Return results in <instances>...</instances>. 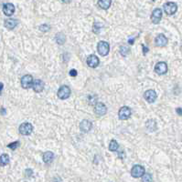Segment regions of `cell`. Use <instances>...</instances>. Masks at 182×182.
Masks as SVG:
<instances>
[{"instance_id":"cell-1","label":"cell","mask_w":182,"mask_h":182,"mask_svg":"<svg viewBox=\"0 0 182 182\" xmlns=\"http://www.w3.org/2000/svg\"><path fill=\"white\" fill-rule=\"evenodd\" d=\"M97 51L103 57L107 56L108 53H109V51H110V46H109V44L107 42H105V41H100L98 43V46H97Z\"/></svg>"},{"instance_id":"cell-2","label":"cell","mask_w":182,"mask_h":182,"mask_svg":"<svg viewBox=\"0 0 182 182\" xmlns=\"http://www.w3.org/2000/svg\"><path fill=\"white\" fill-rule=\"evenodd\" d=\"M19 133L23 136H28L32 133L33 131V126L28 123V122H25V123H22L20 126H19Z\"/></svg>"},{"instance_id":"cell-3","label":"cell","mask_w":182,"mask_h":182,"mask_svg":"<svg viewBox=\"0 0 182 182\" xmlns=\"http://www.w3.org/2000/svg\"><path fill=\"white\" fill-rule=\"evenodd\" d=\"M145 174V169L141 165H135L131 170V175L133 178H142Z\"/></svg>"},{"instance_id":"cell-4","label":"cell","mask_w":182,"mask_h":182,"mask_svg":"<svg viewBox=\"0 0 182 182\" xmlns=\"http://www.w3.org/2000/svg\"><path fill=\"white\" fill-rule=\"evenodd\" d=\"M163 7H164V10H165L166 14L169 15H174L177 12V10H178V5L174 2H168V3H166L164 5Z\"/></svg>"},{"instance_id":"cell-5","label":"cell","mask_w":182,"mask_h":182,"mask_svg":"<svg viewBox=\"0 0 182 182\" xmlns=\"http://www.w3.org/2000/svg\"><path fill=\"white\" fill-rule=\"evenodd\" d=\"M57 96L60 99H67L71 96V89L68 86H61L57 93Z\"/></svg>"},{"instance_id":"cell-6","label":"cell","mask_w":182,"mask_h":182,"mask_svg":"<svg viewBox=\"0 0 182 182\" xmlns=\"http://www.w3.org/2000/svg\"><path fill=\"white\" fill-rule=\"evenodd\" d=\"M33 81L34 80H33V77L31 75H25L21 78V87L24 89H27L32 87Z\"/></svg>"},{"instance_id":"cell-7","label":"cell","mask_w":182,"mask_h":182,"mask_svg":"<svg viewBox=\"0 0 182 182\" xmlns=\"http://www.w3.org/2000/svg\"><path fill=\"white\" fill-rule=\"evenodd\" d=\"M118 116L119 118L121 120H126L130 118L131 116V109L128 107H123L120 108L119 112H118Z\"/></svg>"},{"instance_id":"cell-8","label":"cell","mask_w":182,"mask_h":182,"mask_svg":"<svg viewBox=\"0 0 182 182\" xmlns=\"http://www.w3.org/2000/svg\"><path fill=\"white\" fill-rule=\"evenodd\" d=\"M155 72L158 75H164L168 72V65L166 62H158L155 66Z\"/></svg>"},{"instance_id":"cell-9","label":"cell","mask_w":182,"mask_h":182,"mask_svg":"<svg viewBox=\"0 0 182 182\" xmlns=\"http://www.w3.org/2000/svg\"><path fill=\"white\" fill-rule=\"evenodd\" d=\"M94 112L97 116L101 117V116H104L107 112V108L104 103L98 102L96 103L95 107H94Z\"/></svg>"},{"instance_id":"cell-10","label":"cell","mask_w":182,"mask_h":182,"mask_svg":"<svg viewBox=\"0 0 182 182\" xmlns=\"http://www.w3.org/2000/svg\"><path fill=\"white\" fill-rule=\"evenodd\" d=\"M144 98H146V100L148 102V103H154L158 98V95L156 93L155 90L153 89H149V90H147L144 94Z\"/></svg>"},{"instance_id":"cell-11","label":"cell","mask_w":182,"mask_h":182,"mask_svg":"<svg viewBox=\"0 0 182 182\" xmlns=\"http://www.w3.org/2000/svg\"><path fill=\"white\" fill-rule=\"evenodd\" d=\"M162 18V10L160 8H156L151 15V20L154 24H158Z\"/></svg>"},{"instance_id":"cell-12","label":"cell","mask_w":182,"mask_h":182,"mask_svg":"<svg viewBox=\"0 0 182 182\" xmlns=\"http://www.w3.org/2000/svg\"><path fill=\"white\" fill-rule=\"evenodd\" d=\"M100 61H99V58L97 56L95 55H90L88 57H87V65L90 67H93V68H95L96 67H98Z\"/></svg>"},{"instance_id":"cell-13","label":"cell","mask_w":182,"mask_h":182,"mask_svg":"<svg viewBox=\"0 0 182 182\" xmlns=\"http://www.w3.org/2000/svg\"><path fill=\"white\" fill-rule=\"evenodd\" d=\"M44 86H45V84H44V82L42 81V80H40V79H36V80H34L33 81V84H32V88H33V90L35 91V92H37V93H39V92H41L43 89H44Z\"/></svg>"},{"instance_id":"cell-14","label":"cell","mask_w":182,"mask_h":182,"mask_svg":"<svg viewBox=\"0 0 182 182\" xmlns=\"http://www.w3.org/2000/svg\"><path fill=\"white\" fill-rule=\"evenodd\" d=\"M168 42H169L168 38L163 34H159L155 39V43L158 46H165L168 44Z\"/></svg>"},{"instance_id":"cell-15","label":"cell","mask_w":182,"mask_h":182,"mask_svg":"<svg viewBox=\"0 0 182 182\" xmlns=\"http://www.w3.org/2000/svg\"><path fill=\"white\" fill-rule=\"evenodd\" d=\"M3 12L7 16L12 15L14 14V12H15V5L13 4H11V3L5 4L4 6H3Z\"/></svg>"},{"instance_id":"cell-16","label":"cell","mask_w":182,"mask_h":182,"mask_svg":"<svg viewBox=\"0 0 182 182\" xmlns=\"http://www.w3.org/2000/svg\"><path fill=\"white\" fill-rule=\"evenodd\" d=\"M93 128V123L87 119H84L81 122L80 124V129L82 132H89Z\"/></svg>"},{"instance_id":"cell-17","label":"cell","mask_w":182,"mask_h":182,"mask_svg":"<svg viewBox=\"0 0 182 182\" xmlns=\"http://www.w3.org/2000/svg\"><path fill=\"white\" fill-rule=\"evenodd\" d=\"M17 23L18 21L16 19H13V18H9V19H6L5 21V26L9 29V30H12L14 29L16 26H17Z\"/></svg>"},{"instance_id":"cell-18","label":"cell","mask_w":182,"mask_h":182,"mask_svg":"<svg viewBox=\"0 0 182 182\" xmlns=\"http://www.w3.org/2000/svg\"><path fill=\"white\" fill-rule=\"evenodd\" d=\"M43 161L46 163V164H49L52 162L53 159H54V154L51 152V151H47L43 154Z\"/></svg>"},{"instance_id":"cell-19","label":"cell","mask_w":182,"mask_h":182,"mask_svg":"<svg viewBox=\"0 0 182 182\" xmlns=\"http://www.w3.org/2000/svg\"><path fill=\"white\" fill-rule=\"evenodd\" d=\"M111 4H112V0H99L98 1L99 6L102 9H104V10L108 9L111 6Z\"/></svg>"},{"instance_id":"cell-20","label":"cell","mask_w":182,"mask_h":182,"mask_svg":"<svg viewBox=\"0 0 182 182\" xmlns=\"http://www.w3.org/2000/svg\"><path fill=\"white\" fill-rule=\"evenodd\" d=\"M9 163V156L7 154H3L0 156V166L5 167Z\"/></svg>"},{"instance_id":"cell-21","label":"cell","mask_w":182,"mask_h":182,"mask_svg":"<svg viewBox=\"0 0 182 182\" xmlns=\"http://www.w3.org/2000/svg\"><path fill=\"white\" fill-rule=\"evenodd\" d=\"M66 40V37H65V35L62 34V33H58L56 35V41L59 45H62Z\"/></svg>"},{"instance_id":"cell-22","label":"cell","mask_w":182,"mask_h":182,"mask_svg":"<svg viewBox=\"0 0 182 182\" xmlns=\"http://www.w3.org/2000/svg\"><path fill=\"white\" fill-rule=\"evenodd\" d=\"M118 148H119V145H118L117 141L115 140V139H113V140L110 142V144H109V149H110L111 151H117Z\"/></svg>"},{"instance_id":"cell-23","label":"cell","mask_w":182,"mask_h":182,"mask_svg":"<svg viewBox=\"0 0 182 182\" xmlns=\"http://www.w3.org/2000/svg\"><path fill=\"white\" fill-rule=\"evenodd\" d=\"M129 52H130V49L127 46H121L120 47V53H121L122 56L126 57L129 54Z\"/></svg>"},{"instance_id":"cell-24","label":"cell","mask_w":182,"mask_h":182,"mask_svg":"<svg viewBox=\"0 0 182 182\" xmlns=\"http://www.w3.org/2000/svg\"><path fill=\"white\" fill-rule=\"evenodd\" d=\"M7 147H8L10 149L15 150V149H17V147H19V141H15V142H13V143H10V144H8Z\"/></svg>"},{"instance_id":"cell-25","label":"cell","mask_w":182,"mask_h":182,"mask_svg":"<svg viewBox=\"0 0 182 182\" xmlns=\"http://www.w3.org/2000/svg\"><path fill=\"white\" fill-rule=\"evenodd\" d=\"M50 28V26H48V25H46V24H44V25H41L40 26H39V30L40 31H42V32H47V31H49V29Z\"/></svg>"},{"instance_id":"cell-26","label":"cell","mask_w":182,"mask_h":182,"mask_svg":"<svg viewBox=\"0 0 182 182\" xmlns=\"http://www.w3.org/2000/svg\"><path fill=\"white\" fill-rule=\"evenodd\" d=\"M151 180H152V178L149 174H144L143 181H151Z\"/></svg>"},{"instance_id":"cell-27","label":"cell","mask_w":182,"mask_h":182,"mask_svg":"<svg viewBox=\"0 0 182 182\" xmlns=\"http://www.w3.org/2000/svg\"><path fill=\"white\" fill-rule=\"evenodd\" d=\"M77 74H78V72H77L76 69H71V70L70 71V76H71V77H76Z\"/></svg>"},{"instance_id":"cell-28","label":"cell","mask_w":182,"mask_h":182,"mask_svg":"<svg viewBox=\"0 0 182 182\" xmlns=\"http://www.w3.org/2000/svg\"><path fill=\"white\" fill-rule=\"evenodd\" d=\"M26 174H27V177H31V176H32V174H33V171H32V170H30V169H27V170H26Z\"/></svg>"},{"instance_id":"cell-29","label":"cell","mask_w":182,"mask_h":182,"mask_svg":"<svg viewBox=\"0 0 182 182\" xmlns=\"http://www.w3.org/2000/svg\"><path fill=\"white\" fill-rule=\"evenodd\" d=\"M176 112L178 113V115H179V116H182V108H178L176 109Z\"/></svg>"},{"instance_id":"cell-30","label":"cell","mask_w":182,"mask_h":182,"mask_svg":"<svg viewBox=\"0 0 182 182\" xmlns=\"http://www.w3.org/2000/svg\"><path fill=\"white\" fill-rule=\"evenodd\" d=\"M143 51H144V52H143V53H144V55H146V54L148 52V48H147V47H146V46H144V45H143Z\"/></svg>"},{"instance_id":"cell-31","label":"cell","mask_w":182,"mask_h":182,"mask_svg":"<svg viewBox=\"0 0 182 182\" xmlns=\"http://www.w3.org/2000/svg\"><path fill=\"white\" fill-rule=\"evenodd\" d=\"M63 3H66V4H68V3H71V0H61Z\"/></svg>"},{"instance_id":"cell-32","label":"cell","mask_w":182,"mask_h":182,"mask_svg":"<svg viewBox=\"0 0 182 182\" xmlns=\"http://www.w3.org/2000/svg\"><path fill=\"white\" fill-rule=\"evenodd\" d=\"M3 88H4L3 83H0V93H1V91H2V89H3Z\"/></svg>"},{"instance_id":"cell-33","label":"cell","mask_w":182,"mask_h":182,"mask_svg":"<svg viewBox=\"0 0 182 182\" xmlns=\"http://www.w3.org/2000/svg\"><path fill=\"white\" fill-rule=\"evenodd\" d=\"M4 110H5L4 108H1V114H3V115L5 114V111H4Z\"/></svg>"},{"instance_id":"cell-34","label":"cell","mask_w":182,"mask_h":182,"mask_svg":"<svg viewBox=\"0 0 182 182\" xmlns=\"http://www.w3.org/2000/svg\"><path fill=\"white\" fill-rule=\"evenodd\" d=\"M153 1H156V0H153Z\"/></svg>"}]
</instances>
